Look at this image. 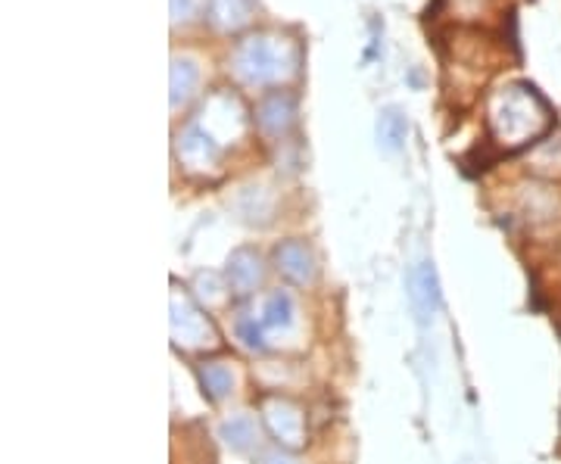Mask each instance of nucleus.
I'll use <instances>...</instances> for the list:
<instances>
[{
	"label": "nucleus",
	"mask_w": 561,
	"mask_h": 464,
	"mask_svg": "<svg viewBox=\"0 0 561 464\" xmlns=\"http://www.w3.org/2000/svg\"><path fill=\"white\" fill-rule=\"evenodd\" d=\"M486 128L502 153H515L546 141L556 113L530 81H505L486 97Z\"/></svg>",
	"instance_id": "1"
},
{
	"label": "nucleus",
	"mask_w": 561,
	"mask_h": 464,
	"mask_svg": "<svg viewBox=\"0 0 561 464\" xmlns=\"http://www.w3.org/2000/svg\"><path fill=\"white\" fill-rule=\"evenodd\" d=\"M231 76L243 88H280L302 69V40L284 32H250L231 50Z\"/></svg>",
	"instance_id": "2"
},
{
	"label": "nucleus",
	"mask_w": 561,
	"mask_h": 464,
	"mask_svg": "<svg viewBox=\"0 0 561 464\" xmlns=\"http://www.w3.org/2000/svg\"><path fill=\"white\" fill-rule=\"evenodd\" d=\"M221 153H225V147L203 128L201 121L184 125L175 135V160L187 175H197V178L216 175Z\"/></svg>",
	"instance_id": "3"
},
{
	"label": "nucleus",
	"mask_w": 561,
	"mask_h": 464,
	"mask_svg": "<svg viewBox=\"0 0 561 464\" xmlns=\"http://www.w3.org/2000/svg\"><path fill=\"white\" fill-rule=\"evenodd\" d=\"M250 119L253 116H247V106H243L238 94L216 91V94H209V101L203 103V113L197 121L225 147L228 141H241L243 135H247V121Z\"/></svg>",
	"instance_id": "4"
},
{
	"label": "nucleus",
	"mask_w": 561,
	"mask_h": 464,
	"mask_svg": "<svg viewBox=\"0 0 561 464\" xmlns=\"http://www.w3.org/2000/svg\"><path fill=\"white\" fill-rule=\"evenodd\" d=\"M250 116H253V125H256V131H260L265 141H284L294 131V125H297L300 103H297L294 91L272 88V91L262 94Z\"/></svg>",
	"instance_id": "5"
},
{
	"label": "nucleus",
	"mask_w": 561,
	"mask_h": 464,
	"mask_svg": "<svg viewBox=\"0 0 561 464\" xmlns=\"http://www.w3.org/2000/svg\"><path fill=\"white\" fill-rule=\"evenodd\" d=\"M409 305H412V315H415V322L421 327H427V324H434L437 318V312H440L443 303V290H440V275H437V268L434 263H419L412 265V271H409Z\"/></svg>",
	"instance_id": "6"
},
{
	"label": "nucleus",
	"mask_w": 561,
	"mask_h": 464,
	"mask_svg": "<svg viewBox=\"0 0 561 464\" xmlns=\"http://www.w3.org/2000/svg\"><path fill=\"white\" fill-rule=\"evenodd\" d=\"M172 337L184 349H197V346H206L216 340V334H213V327L206 322L203 309H197L187 297H179V293L172 297Z\"/></svg>",
	"instance_id": "7"
},
{
	"label": "nucleus",
	"mask_w": 561,
	"mask_h": 464,
	"mask_svg": "<svg viewBox=\"0 0 561 464\" xmlns=\"http://www.w3.org/2000/svg\"><path fill=\"white\" fill-rule=\"evenodd\" d=\"M262 418L265 427L272 430V437L278 440L280 449H297L306 437V421H302V411L290 399H280L272 396L262 403Z\"/></svg>",
	"instance_id": "8"
},
{
	"label": "nucleus",
	"mask_w": 561,
	"mask_h": 464,
	"mask_svg": "<svg viewBox=\"0 0 561 464\" xmlns=\"http://www.w3.org/2000/svg\"><path fill=\"white\" fill-rule=\"evenodd\" d=\"M496 10H500V0H434V7H427V16L431 20L446 16L456 28H481V25H490Z\"/></svg>",
	"instance_id": "9"
},
{
	"label": "nucleus",
	"mask_w": 561,
	"mask_h": 464,
	"mask_svg": "<svg viewBox=\"0 0 561 464\" xmlns=\"http://www.w3.org/2000/svg\"><path fill=\"white\" fill-rule=\"evenodd\" d=\"M275 268H278L280 278H287L290 283H306L316 281L319 275V265H316V253L306 241H284L275 246Z\"/></svg>",
	"instance_id": "10"
},
{
	"label": "nucleus",
	"mask_w": 561,
	"mask_h": 464,
	"mask_svg": "<svg viewBox=\"0 0 561 464\" xmlns=\"http://www.w3.org/2000/svg\"><path fill=\"white\" fill-rule=\"evenodd\" d=\"M256 10H260L256 0H206L203 16L209 22V28H216L219 35H238L253 25Z\"/></svg>",
	"instance_id": "11"
},
{
	"label": "nucleus",
	"mask_w": 561,
	"mask_h": 464,
	"mask_svg": "<svg viewBox=\"0 0 561 464\" xmlns=\"http://www.w3.org/2000/svg\"><path fill=\"white\" fill-rule=\"evenodd\" d=\"M262 275H265V268H262L260 253L250 246L234 250L225 263V283L234 297H250L262 283Z\"/></svg>",
	"instance_id": "12"
},
{
	"label": "nucleus",
	"mask_w": 561,
	"mask_h": 464,
	"mask_svg": "<svg viewBox=\"0 0 561 464\" xmlns=\"http://www.w3.org/2000/svg\"><path fill=\"white\" fill-rule=\"evenodd\" d=\"M197 88H201V66H197V60L175 54L172 69H169V103H172V109L187 106L194 101Z\"/></svg>",
	"instance_id": "13"
},
{
	"label": "nucleus",
	"mask_w": 561,
	"mask_h": 464,
	"mask_svg": "<svg viewBox=\"0 0 561 464\" xmlns=\"http://www.w3.org/2000/svg\"><path fill=\"white\" fill-rule=\"evenodd\" d=\"M375 138H378V147L381 153L393 156L405 147V138H409V119L402 113L400 106H383L378 113V121H375Z\"/></svg>",
	"instance_id": "14"
},
{
	"label": "nucleus",
	"mask_w": 561,
	"mask_h": 464,
	"mask_svg": "<svg viewBox=\"0 0 561 464\" xmlns=\"http://www.w3.org/2000/svg\"><path fill=\"white\" fill-rule=\"evenodd\" d=\"M219 437L234 452H250L260 443V425L253 415H231L219 425Z\"/></svg>",
	"instance_id": "15"
},
{
	"label": "nucleus",
	"mask_w": 561,
	"mask_h": 464,
	"mask_svg": "<svg viewBox=\"0 0 561 464\" xmlns=\"http://www.w3.org/2000/svg\"><path fill=\"white\" fill-rule=\"evenodd\" d=\"M197 381L209 403H221L234 393V371L225 362H203L197 368Z\"/></svg>",
	"instance_id": "16"
},
{
	"label": "nucleus",
	"mask_w": 561,
	"mask_h": 464,
	"mask_svg": "<svg viewBox=\"0 0 561 464\" xmlns=\"http://www.w3.org/2000/svg\"><path fill=\"white\" fill-rule=\"evenodd\" d=\"M294 315H297V309H294V297L287 290H272L265 297V305H262V324L265 327L287 330L294 324Z\"/></svg>",
	"instance_id": "17"
},
{
	"label": "nucleus",
	"mask_w": 561,
	"mask_h": 464,
	"mask_svg": "<svg viewBox=\"0 0 561 464\" xmlns=\"http://www.w3.org/2000/svg\"><path fill=\"white\" fill-rule=\"evenodd\" d=\"M527 169H534L540 178H561V138L537 143L527 156Z\"/></svg>",
	"instance_id": "18"
},
{
	"label": "nucleus",
	"mask_w": 561,
	"mask_h": 464,
	"mask_svg": "<svg viewBox=\"0 0 561 464\" xmlns=\"http://www.w3.org/2000/svg\"><path fill=\"white\" fill-rule=\"evenodd\" d=\"M238 206H241L243 222L265 224L272 219V194L265 187H243Z\"/></svg>",
	"instance_id": "19"
},
{
	"label": "nucleus",
	"mask_w": 561,
	"mask_h": 464,
	"mask_svg": "<svg viewBox=\"0 0 561 464\" xmlns=\"http://www.w3.org/2000/svg\"><path fill=\"white\" fill-rule=\"evenodd\" d=\"M524 206H527V219L534 222H552L556 212H559V200H556V190L552 187H537L524 197Z\"/></svg>",
	"instance_id": "20"
},
{
	"label": "nucleus",
	"mask_w": 561,
	"mask_h": 464,
	"mask_svg": "<svg viewBox=\"0 0 561 464\" xmlns=\"http://www.w3.org/2000/svg\"><path fill=\"white\" fill-rule=\"evenodd\" d=\"M201 13H206V0H169V20L172 25H187Z\"/></svg>",
	"instance_id": "21"
},
{
	"label": "nucleus",
	"mask_w": 561,
	"mask_h": 464,
	"mask_svg": "<svg viewBox=\"0 0 561 464\" xmlns=\"http://www.w3.org/2000/svg\"><path fill=\"white\" fill-rule=\"evenodd\" d=\"M234 330H238V340H241L247 349H253V352H262L265 349V337H262V324L256 318H250V315H243L234 324Z\"/></svg>",
	"instance_id": "22"
},
{
	"label": "nucleus",
	"mask_w": 561,
	"mask_h": 464,
	"mask_svg": "<svg viewBox=\"0 0 561 464\" xmlns=\"http://www.w3.org/2000/svg\"><path fill=\"white\" fill-rule=\"evenodd\" d=\"M260 464H300V459H294L287 449H268V452H262Z\"/></svg>",
	"instance_id": "23"
}]
</instances>
